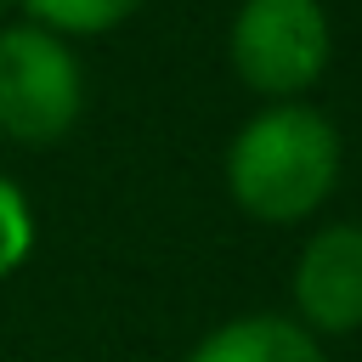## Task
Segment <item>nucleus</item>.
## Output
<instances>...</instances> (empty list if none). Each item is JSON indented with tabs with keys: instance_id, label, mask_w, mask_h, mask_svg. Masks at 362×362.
<instances>
[{
	"instance_id": "obj_1",
	"label": "nucleus",
	"mask_w": 362,
	"mask_h": 362,
	"mask_svg": "<svg viewBox=\"0 0 362 362\" xmlns=\"http://www.w3.org/2000/svg\"><path fill=\"white\" fill-rule=\"evenodd\" d=\"M339 181V130L305 102H266L226 147V192L249 221L294 226Z\"/></svg>"
},
{
	"instance_id": "obj_4",
	"label": "nucleus",
	"mask_w": 362,
	"mask_h": 362,
	"mask_svg": "<svg viewBox=\"0 0 362 362\" xmlns=\"http://www.w3.org/2000/svg\"><path fill=\"white\" fill-rule=\"evenodd\" d=\"M294 322L311 334L362 328V226L339 221L305 238L294 260Z\"/></svg>"
},
{
	"instance_id": "obj_3",
	"label": "nucleus",
	"mask_w": 362,
	"mask_h": 362,
	"mask_svg": "<svg viewBox=\"0 0 362 362\" xmlns=\"http://www.w3.org/2000/svg\"><path fill=\"white\" fill-rule=\"evenodd\" d=\"M328 51L322 0H243L226 34L232 74L266 102H300L322 79Z\"/></svg>"
},
{
	"instance_id": "obj_6",
	"label": "nucleus",
	"mask_w": 362,
	"mask_h": 362,
	"mask_svg": "<svg viewBox=\"0 0 362 362\" xmlns=\"http://www.w3.org/2000/svg\"><path fill=\"white\" fill-rule=\"evenodd\" d=\"M141 11V0H23V17L62 34V40H90L107 34L119 23H130Z\"/></svg>"
},
{
	"instance_id": "obj_2",
	"label": "nucleus",
	"mask_w": 362,
	"mask_h": 362,
	"mask_svg": "<svg viewBox=\"0 0 362 362\" xmlns=\"http://www.w3.org/2000/svg\"><path fill=\"white\" fill-rule=\"evenodd\" d=\"M85 68L74 40L40 23L0 28V136L17 147H51L79 124Z\"/></svg>"
},
{
	"instance_id": "obj_7",
	"label": "nucleus",
	"mask_w": 362,
	"mask_h": 362,
	"mask_svg": "<svg viewBox=\"0 0 362 362\" xmlns=\"http://www.w3.org/2000/svg\"><path fill=\"white\" fill-rule=\"evenodd\" d=\"M28 255H34V209H28V192L0 175V283Z\"/></svg>"
},
{
	"instance_id": "obj_5",
	"label": "nucleus",
	"mask_w": 362,
	"mask_h": 362,
	"mask_svg": "<svg viewBox=\"0 0 362 362\" xmlns=\"http://www.w3.org/2000/svg\"><path fill=\"white\" fill-rule=\"evenodd\" d=\"M187 362H328L317 334L300 328L294 317L277 311H255V317H232L221 328H209Z\"/></svg>"
}]
</instances>
